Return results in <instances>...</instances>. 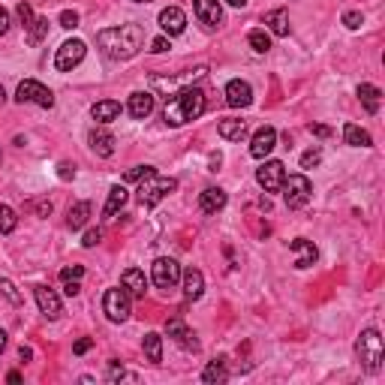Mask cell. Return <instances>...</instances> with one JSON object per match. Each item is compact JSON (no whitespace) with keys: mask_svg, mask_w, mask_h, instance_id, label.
I'll use <instances>...</instances> for the list:
<instances>
[{"mask_svg":"<svg viewBox=\"0 0 385 385\" xmlns=\"http://www.w3.org/2000/svg\"><path fill=\"white\" fill-rule=\"evenodd\" d=\"M3 349H6V331L0 328V352H3Z\"/></svg>","mask_w":385,"mask_h":385,"instance_id":"cell-54","label":"cell"},{"mask_svg":"<svg viewBox=\"0 0 385 385\" xmlns=\"http://www.w3.org/2000/svg\"><path fill=\"white\" fill-rule=\"evenodd\" d=\"M0 160H3V154H0Z\"/></svg>","mask_w":385,"mask_h":385,"instance_id":"cell-57","label":"cell"},{"mask_svg":"<svg viewBox=\"0 0 385 385\" xmlns=\"http://www.w3.org/2000/svg\"><path fill=\"white\" fill-rule=\"evenodd\" d=\"M82 274H84V268L82 265H73V268L60 271V280H82Z\"/></svg>","mask_w":385,"mask_h":385,"instance_id":"cell-44","label":"cell"},{"mask_svg":"<svg viewBox=\"0 0 385 385\" xmlns=\"http://www.w3.org/2000/svg\"><path fill=\"white\" fill-rule=\"evenodd\" d=\"M133 3H151V0H133Z\"/></svg>","mask_w":385,"mask_h":385,"instance_id":"cell-56","label":"cell"},{"mask_svg":"<svg viewBox=\"0 0 385 385\" xmlns=\"http://www.w3.org/2000/svg\"><path fill=\"white\" fill-rule=\"evenodd\" d=\"M160 28L165 37H178V33L187 30V15H183V10H178V6H169V10L160 12Z\"/></svg>","mask_w":385,"mask_h":385,"instance_id":"cell-20","label":"cell"},{"mask_svg":"<svg viewBox=\"0 0 385 385\" xmlns=\"http://www.w3.org/2000/svg\"><path fill=\"white\" fill-rule=\"evenodd\" d=\"M106 379H109V382H138V376H136V373H127L124 367H118L115 361H111V364H109Z\"/></svg>","mask_w":385,"mask_h":385,"instance_id":"cell-36","label":"cell"},{"mask_svg":"<svg viewBox=\"0 0 385 385\" xmlns=\"http://www.w3.org/2000/svg\"><path fill=\"white\" fill-rule=\"evenodd\" d=\"M265 24L274 37H289V12L286 10H271L265 12Z\"/></svg>","mask_w":385,"mask_h":385,"instance_id":"cell-28","label":"cell"},{"mask_svg":"<svg viewBox=\"0 0 385 385\" xmlns=\"http://www.w3.org/2000/svg\"><path fill=\"white\" fill-rule=\"evenodd\" d=\"M226 379H229V370H226V358H214V361L205 367L202 382L214 385V382H226Z\"/></svg>","mask_w":385,"mask_h":385,"instance_id":"cell-31","label":"cell"},{"mask_svg":"<svg viewBox=\"0 0 385 385\" xmlns=\"http://www.w3.org/2000/svg\"><path fill=\"white\" fill-rule=\"evenodd\" d=\"M205 91L202 87H181L178 93H172V100L163 109V120L169 127H183L190 120H196L205 111Z\"/></svg>","mask_w":385,"mask_h":385,"instance_id":"cell-2","label":"cell"},{"mask_svg":"<svg viewBox=\"0 0 385 385\" xmlns=\"http://www.w3.org/2000/svg\"><path fill=\"white\" fill-rule=\"evenodd\" d=\"M15 226H19V214L10 205H0V235L15 232Z\"/></svg>","mask_w":385,"mask_h":385,"instance_id":"cell-35","label":"cell"},{"mask_svg":"<svg viewBox=\"0 0 385 385\" xmlns=\"http://www.w3.org/2000/svg\"><path fill=\"white\" fill-rule=\"evenodd\" d=\"M208 73L205 66H199V69H192V73H183L181 78H151V84H154V91H174V87H192L199 82V78H202Z\"/></svg>","mask_w":385,"mask_h":385,"instance_id":"cell-18","label":"cell"},{"mask_svg":"<svg viewBox=\"0 0 385 385\" xmlns=\"http://www.w3.org/2000/svg\"><path fill=\"white\" fill-rule=\"evenodd\" d=\"M57 174H60V181H73V178H75V165L60 163V165H57Z\"/></svg>","mask_w":385,"mask_h":385,"instance_id":"cell-45","label":"cell"},{"mask_svg":"<svg viewBox=\"0 0 385 385\" xmlns=\"http://www.w3.org/2000/svg\"><path fill=\"white\" fill-rule=\"evenodd\" d=\"M151 51H154V55H163V51H169V39H165V37H156V39L151 42Z\"/></svg>","mask_w":385,"mask_h":385,"instance_id":"cell-47","label":"cell"},{"mask_svg":"<svg viewBox=\"0 0 385 385\" xmlns=\"http://www.w3.org/2000/svg\"><path fill=\"white\" fill-rule=\"evenodd\" d=\"M181 283H183V298L187 301H199L205 292V277L199 268H187L181 271Z\"/></svg>","mask_w":385,"mask_h":385,"instance_id":"cell-19","label":"cell"},{"mask_svg":"<svg viewBox=\"0 0 385 385\" xmlns=\"http://www.w3.org/2000/svg\"><path fill=\"white\" fill-rule=\"evenodd\" d=\"M165 331H169V337L178 343L181 349H187V352H199V340H196V334L183 325L181 319H169L165 322Z\"/></svg>","mask_w":385,"mask_h":385,"instance_id":"cell-16","label":"cell"},{"mask_svg":"<svg viewBox=\"0 0 385 385\" xmlns=\"http://www.w3.org/2000/svg\"><path fill=\"white\" fill-rule=\"evenodd\" d=\"M310 133H313V136H319V138H328V136H331V129H328V127H322V124H313V127H310Z\"/></svg>","mask_w":385,"mask_h":385,"instance_id":"cell-50","label":"cell"},{"mask_svg":"<svg viewBox=\"0 0 385 385\" xmlns=\"http://www.w3.org/2000/svg\"><path fill=\"white\" fill-rule=\"evenodd\" d=\"M343 138H346V145H352V147H370L373 145V138L367 129L361 127H355V124H346L343 127Z\"/></svg>","mask_w":385,"mask_h":385,"instance_id":"cell-30","label":"cell"},{"mask_svg":"<svg viewBox=\"0 0 385 385\" xmlns=\"http://www.w3.org/2000/svg\"><path fill=\"white\" fill-rule=\"evenodd\" d=\"M226 190H220V187H208V190H202L199 192V208H202L205 214H217V211H223L226 208Z\"/></svg>","mask_w":385,"mask_h":385,"instance_id":"cell-21","label":"cell"},{"mask_svg":"<svg viewBox=\"0 0 385 385\" xmlns=\"http://www.w3.org/2000/svg\"><path fill=\"white\" fill-rule=\"evenodd\" d=\"M120 283H124V289L129 292V298H145V292H147L145 271H138V268H127V271H124V277H120Z\"/></svg>","mask_w":385,"mask_h":385,"instance_id":"cell-22","label":"cell"},{"mask_svg":"<svg viewBox=\"0 0 385 385\" xmlns=\"http://www.w3.org/2000/svg\"><path fill=\"white\" fill-rule=\"evenodd\" d=\"M283 202L286 208H304L310 202V196H313V183L307 181V174H289V178L283 181Z\"/></svg>","mask_w":385,"mask_h":385,"instance_id":"cell-6","label":"cell"},{"mask_svg":"<svg viewBox=\"0 0 385 385\" xmlns=\"http://www.w3.org/2000/svg\"><path fill=\"white\" fill-rule=\"evenodd\" d=\"M102 313H106L109 322H127L129 313H133V298H129L127 289H106V295H102Z\"/></svg>","mask_w":385,"mask_h":385,"instance_id":"cell-5","label":"cell"},{"mask_svg":"<svg viewBox=\"0 0 385 385\" xmlns=\"http://www.w3.org/2000/svg\"><path fill=\"white\" fill-rule=\"evenodd\" d=\"M19 358H21V361H30V358H33V349H30V346H21V349H19Z\"/></svg>","mask_w":385,"mask_h":385,"instance_id":"cell-51","label":"cell"},{"mask_svg":"<svg viewBox=\"0 0 385 385\" xmlns=\"http://www.w3.org/2000/svg\"><path fill=\"white\" fill-rule=\"evenodd\" d=\"M91 115L96 124H111L118 115H120V102L118 100H100L96 106L91 109Z\"/></svg>","mask_w":385,"mask_h":385,"instance_id":"cell-25","label":"cell"},{"mask_svg":"<svg viewBox=\"0 0 385 385\" xmlns=\"http://www.w3.org/2000/svg\"><path fill=\"white\" fill-rule=\"evenodd\" d=\"M358 100H361V106L370 111V115H376L379 111V102H382V91L376 84H358Z\"/></svg>","mask_w":385,"mask_h":385,"instance_id":"cell-26","label":"cell"},{"mask_svg":"<svg viewBox=\"0 0 385 385\" xmlns=\"http://www.w3.org/2000/svg\"><path fill=\"white\" fill-rule=\"evenodd\" d=\"M151 280L156 289H174L181 283V265L174 259H156L151 265Z\"/></svg>","mask_w":385,"mask_h":385,"instance_id":"cell-8","label":"cell"},{"mask_svg":"<svg viewBox=\"0 0 385 385\" xmlns=\"http://www.w3.org/2000/svg\"><path fill=\"white\" fill-rule=\"evenodd\" d=\"M154 172H156L154 165H133V169H129L124 178H127V181H145L147 174H154Z\"/></svg>","mask_w":385,"mask_h":385,"instance_id":"cell-38","label":"cell"},{"mask_svg":"<svg viewBox=\"0 0 385 385\" xmlns=\"http://www.w3.org/2000/svg\"><path fill=\"white\" fill-rule=\"evenodd\" d=\"M226 102H229L232 109H247L253 102L250 82H244V78H232V82L226 84Z\"/></svg>","mask_w":385,"mask_h":385,"instance_id":"cell-14","label":"cell"},{"mask_svg":"<svg viewBox=\"0 0 385 385\" xmlns=\"http://www.w3.org/2000/svg\"><path fill=\"white\" fill-rule=\"evenodd\" d=\"M96 46L111 60H129L145 46V28L142 24H133V21L120 24V28H106L96 33Z\"/></svg>","mask_w":385,"mask_h":385,"instance_id":"cell-1","label":"cell"},{"mask_svg":"<svg viewBox=\"0 0 385 385\" xmlns=\"http://www.w3.org/2000/svg\"><path fill=\"white\" fill-rule=\"evenodd\" d=\"M10 24H12V21H10V12H6L3 6H0V37H3L6 30H10Z\"/></svg>","mask_w":385,"mask_h":385,"instance_id":"cell-49","label":"cell"},{"mask_svg":"<svg viewBox=\"0 0 385 385\" xmlns=\"http://www.w3.org/2000/svg\"><path fill=\"white\" fill-rule=\"evenodd\" d=\"M217 133H220L226 142H241L247 136V120H238V118H223L217 124Z\"/></svg>","mask_w":385,"mask_h":385,"instance_id":"cell-24","label":"cell"},{"mask_svg":"<svg viewBox=\"0 0 385 385\" xmlns=\"http://www.w3.org/2000/svg\"><path fill=\"white\" fill-rule=\"evenodd\" d=\"M247 42H250L253 51H259V55H265V51L271 48V37H268V30H262V28L250 30V33H247Z\"/></svg>","mask_w":385,"mask_h":385,"instance_id":"cell-33","label":"cell"},{"mask_svg":"<svg viewBox=\"0 0 385 385\" xmlns=\"http://www.w3.org/2000/svg\"><path fill=\"white\" fill-rule=\"evenodd\" d=\"M154 106H156V100H154V93H151V91H136V93H129L127 111H129V118L145 120V118L154 111Z\"/></svg>","mask_w":385,"mask_h":385,"instance_id":"cell-17","label":"cell"},{"mask_svg":"<svg viewBox=\"0 0 385 385\" xmlns=\"http://www.w3.org/2000/svg\"><path fill=\"white\" fill-rule=\"evenodd\" d=\"M142 349H145V355H147V361H151V364L163 361V337L156 334V331H147L145 340H142Z\"/></svg>","mask_w":385,"mask_h":385,"instance_id":"cell-29","label":"cell"},{"mask_svg":"<svg viewBox=\"0 0 385 385\" xmlns=\"http://www.w3.org/2000/svg\"><path fill=\"white\" fill-rule=\"evenodd\" d=\"M6 379H10V382H21V373H19V370H12L10 376H6Z\"/></svg>","mask_w":385,"mask_h":385,"instance_id":"cell-53","label":"cell"},{"mask_svg":"<svg viewBox=\"0 0 385 385\" xmlns=\"http://www.w3.org/2000/svg\"><path fill=\"white\" fill-rule=\"evenodd\" d=\"M46 37H48V19H33V24L28 28V42L30 46H39Z\"/></svg>","mask_w":385,"mask_h":385,"instance_id":"cell-34","label":"cell"},{"mask_svg":"<svg viewBox=\"0 0 385 385\" xmlns=\"http://www.w3.org/2000/svg\"><path fill=\"white\" fill-rule=\"evenodd\" d=\"M256 181H259V187L265 192H277L280 187H283V181H286V165L280 160H268L262 169H256Z\"/></svg>","mask_w":385,"mask_h":385,"instance_id":"cell-10","label":"cell"},{"mask_svg":"<svg viewBox=\"0 0 385 385\" xmlns=\"http://www.w3.org/2000/svg\"><path fill=\"white\" fill-rule=\"evenodd\" d=\"M127 199H129V192H127V187H120V183H115V187L109 190V202H106V208H102V217H115L120 208L127 205Z\"/></svg>","mask_w":385,"mask_h":385,"instance_id":"cell-27","label":"cell"},{"mask_svg":"<svg viewBox=\"0 0 385 385\" xmlns=\"http://www.w3.org/2000/svg\"><path fill=\"white\" fill-rule=\"evenodd\" d=\"M60 28L75 30V28H78V12H73V10H64V12H60Z\"/></svg>","mask_w":385,"mask_h":385,"instance_id":"cell-42","label":"cell"},{"mask_svg":"<svg viewBox=\"0 0 385 385\" xmlns=\"http://www.w3.org/2000/svg\"><path fill=\"white\" fill-rule=\"evenodd\" d=\"M355 355L367 373H379L382 370V337L376 328H364L361 337L355 340Z\"/></svg>","mask_w":385,"mask_h":385,"instance_id":"cell-3","label":"cell"},{"mask_svg":"<svg viewBox=\"0 0 385 385\" xmlns=\"http://www.w3.org/2000/svg\"><path fill=\"white\" fill-rule=\"evenodd\" d=\"M226 3H229V6H235V10H241V6H247L250 0H226Z\"/></svg>","mask_w":385,"mask_h":385,"instance_id":"cell-52","label":"cell"},{"mask_svg":"<svg viewBox=\"0 0 385 385\" xmlns=\"http://www.w3.org/2000/svg\"><path fill=\"white\" fill-rule=\"evenodd\" d=\"M174 190H178V181H174V178H160V174L154 172V174H147V178L138 183V202H142L145 208H154Z\"/></svg>","mask_w":385,"mask_h":385,"instance_id":"cell-4","label":"cell"},{"mask_svg":"<svg viewBox=\"0 0 385 385\" xmlns=\"http://www.w3.org/2000/svg\"><path fill=\"white\" fill-rule=\"evenodd\" d=\"M87 142H91V151L96 156H111V154H115V136H111L109 129H93V133L87 136Z\"/></svg>","mask_w":385,"mask_h":385,"instance_id":"cell-23","label":"cell"},{"mask_svg":"<svg viewBox=\"0 0 385 385\" xmlns=\"http://www.w3.org/2000/svg\"><path fill=\"white\" fill-rule=\"evenodd\" d=\"M102 241V232L100 229H91V232H84V238H82V244L84 247H96V244Z\"/></svg>","mask_w":385,"mask_h":385,"instance_id":"cell-43","label":"cell"},{"mask_svg":"<svg viewBox=\"0 0 385 385\" xmlns=\"http://www.w3.org/2000/svg\"><path fill=\"white\" fill-rule=\"evenodd\" d=\"M87 217H91V202H75L66 214V226L69 229H82L87 223Z\"/></svg>","mask_w":385,"mask_h":385,"instance_id":"cell-32","label":"cell"},{"mask_svg":"<svg viewBox=\"0 0 385 385\" xmlns=\"http://www.w3.org/2000/svg\"><path fill=\"white\" fill-rule=\"evenodd\" d=\"M289 250L295 253V268H298V271L310 268V265H316V259H319L316 244L307 241V238H295V241H289Z\"/></svg>","mask_w":385,"mask_h":385,"instance_id":"cell-13","label":"cell"},{"mask_svg":"<svg viewBox=\"0 0 385 385\" xmlns=\"http://www.w3.org/2000/svg\"><path fill=\"white\" fill-rule=\"evenodd\" d=\"M84 51H87V46L82 39H66L55 55V66L60 69V73H69V69H75L84 60Z\"/></svg>","mask_w":385,"mask_h":385,"instance_id":"cell-9","label":"cell"},{"mask_svg":"<svg viewBox=\"0 0 385 385\" xmlns=\"http://www.w3.org/2000/svg\"><path fill=\"white\" fill-rule=\"evenodd\" d=\"M91 346H93V340H91V337H82V340H78V343L73 346V352H75V355H84Z\"/></svg>","mask_w":385,"mask_h":385,"instance_id":"cell-48","label":"cell"},{"mask_svg":"<svg viewBox=\"0 0 385 385\" xmlns=\"http://www.w3.org/2000/svg\"><path fill=\"white\" fill-rule=\"evenodd\" d=\"M64 292L69 295V298H75V295L82 292V283H78V280H64Z\"/></svg>","mask_w":385,"mask_h":385,"instance_id":"cell-46","label":"cell"},{"mask_svg":"<svg viewBox=\"0 0 385 385\" xmlns=\"http://www.w3.org/2000/svg\"><path fill=\"white\" fill-rule=\"evenodd\" d=\"M343 24H346L349 30H358L364 24V15L358 12V10H349V12H343Z\"/></svg>","mask_w":385,"mask_h":385,"instance_id":"cell-40","label":"cell"},{"mask_svg":"<svg viewBox=\"0 0 385 385\" xmlns=\"http://www.w3.org/2000/svg\"><path fill=\"white\" fill-rule=\"evenodd\" d=\"M15 100H19V102H33V106H39V109L55 106V93H51L42 82H37V78H24V82L19 84V91H15Z\"/></svg>","mask_w":385,"mask_h":385,"instance_id":"cell-7","label":"cell"},{"mask_svg":"<svg viewBox=\"0 0 385 385\" xmlns=\"http://www.w3.org/2000/svg\"><path fill=\"white\" fill-rule=\"evenodd\" d=\"M0 292H3L6 295V298H10L12 304H15V307H19V304H21V295L19 292H15V283H12V280H0Z\"/></svg>","mask_w":385,"mask_h":385,"instance_id":"cell-39","label":"cell"},{"mask_svg":"<svg viewBox=\"0 0 385 385\" xmlns=\"http://www.w3.org/2000/svg\"><path fill=\"white\" fill-rule=\"evenodd\" d=\"M3 100H6V93H3V87H0V106H3Z\"/></svg>","mask_w":385,"mask_h":385,"instance_id":"cell-55","label":"cell"},{"mask_svg":"<svg viewBox=\"0 0 385 385\" xmlns=\"http://www.w3.org/2000/svg\"><path fill=\"white\" fill-rule=\"evenodd\" d=\"M319 163H322V151H319V147H310V151L301 154V169H316Z\"/></svg>","mask_w":385,"mask_h":385,"instance_id":"cell-37","label":"cell"},{"mask_svg":"<svg viewBox=\"0 0 385 385\" xmlns=\"http://www.w3.org/2000/svg\"><path fill=\"white\" fill-rule=\"evenodd\" d=\"M33 295H37V304H39L42 316H46V319H60L64 307H60V298H57L55 289H48V286H33Z\"/></svg>","mask_w":385,"mask_h":385,"instance_id":"cell-15","label":"cell"},{"mask_svg":"<svg viewBox=\"0 0 385 385\" xmlns=\"http://www.w3.org/2000/svg\"><path fill=\"white\" fill-rule=\"evenodd\" d=\"M274 145H277V129L274 127H262L250 138V156H256V160H265V156L274 151Z\"/></svg>","mask_w":385,"mask_h":385,"instance_id":"cell-12","label":"cell"},{"mask_svg":"<svg viewBox=\"0 0 385 385\" xmlns=\"http://www.w3.org/2000/svg\"><path fill=\"white\" fill-rule=\"evenodd\" d=\"M192 10H196V19L202 21L208 30H217L223 24L220 0H192Z\"/></svg>","mask_w":385,"mask_h":385,"instance_id":"cell-11","label":"cell"},{"mask_svg":"<svg viewBox=\"0 0 385 385\" xmlns=\"http://www.w3.org/2000/svg\"><path fill=\"white\" fill-rule=\"evenodd\" d=\"M15 12H19V21L24 24V30H28L33 24V6L30 3H19V10H15Z\"/></svg>","mask_w":385,"mask_h":385,"instance_id":"cell-41","label":"cell"}]
</instances>
